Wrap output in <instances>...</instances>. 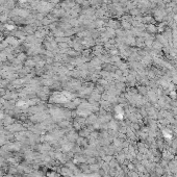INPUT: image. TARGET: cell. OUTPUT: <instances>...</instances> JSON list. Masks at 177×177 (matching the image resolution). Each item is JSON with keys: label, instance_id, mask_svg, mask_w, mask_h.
Instances as JSON below:
<instances>
[{"label": "cell", "instance_id": "cell-1", "mask_svg": "<svg viewBox=\"0 0 177 177\" xmlns=\"http://www.w3.org/2000/svg\"><path fill=\"white\" fill-rule=\"evenodd\" d=\"M163 177H166V176H163Z\"/></svg>", "mask_w": 177, "mask_h": 177}]
</instances>
